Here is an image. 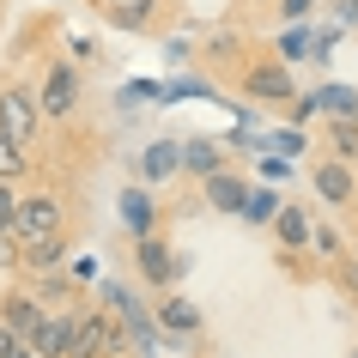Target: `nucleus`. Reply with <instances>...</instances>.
Masks as SVG:
<instances>
[{
    "instance_id": "f257e3e1",
    "label": "nucleus",
    "mask_w": 358,
    "mask_h": 358,
    "mask_svg": "<svg viewBox=\"0 0 358 358\" xmlns=\"http://www.w3.org/2000/svg\"><path fill=\"white\" fill-rule=\"evenodd\" d=\"M49 115H43V92L31 79H6L0 85V134H13L19 146H37Z\"/></svg>"
},
{
    "instance_id": "f03ea898",
    "label": "nucleus",
    "mask_w": 358,
    "mask_h": 358,
    "mask_svg": "<svg viewBox=\"0 0 358 358\" xmlns=\"http://www.w3.org/2000/svg\"><path fill=\"white\" fill-rule=\"evenodd\" d=\"M13 231H19V243L67 237V194H61V189H31V194H19V219H13Z\"/></svg>"
},
{
    "instance_id": "7ed1b4c3",
    "label": "nucleus",
    "mask_w": 358,
    "mask_h": 358,
    "mask_svg": "<svg viewBox=\"0 0 358 358\" xmlns=\"http://www.w3.org/2000/svg\"><path fill=\"white\" fill-rule=\"evenodd\" d=\"M237 92L249 97V103H292L298 97V85H292V67H285V55H255L237 67Z\"/></svg>"
},
{
    "instance_id": "20e7f679",
    "label": "nucleus",
    "mask_w": 358,
    "mask_h": 358,
    "mask_svg": "<svg viewBox=\"0 0 358 358\" xmlns=\"http://www.w3.org/2000/svg\"><path fill=\"white\" fill-rule=\"evenodd\" d=\"M115 316L110 303H79V322H73V358H115Z\"/></svg>"
},
{
    "instance_id": "39448f33",
    "label": "nucleus",
    "mask_w": 358,
    "mask_h": 358,
    "mask_svg": "<svg viewBox=\"0 0 358 358\" xmlns=\"http://www.w3.org/2000/svg\"><path fill=\"white\" fill-rule=\"evenodd\" d=\"M134 267H140V280L152 292H170V285L182 280V255L164 243V231H152V237H134Z\"/></svg>"
},
{
    "instance_id": "423d86ee",
    "label": "nucleus",
    "mask_w": 358,
    "mask_h": 358,
    "mask_svg": "<svg viewBox=\"0 0 358 358\" xmlns=\"http://www.w3.org/2000/svg\"><path fill=\"white\" fill-rule=\"evenodd\" d=\"M43 115H49V122H67V115L79 110V67L67 55H55L49 61V67H43Z\"/></svg>"
},
{
    "instance_id": "0eeeda50",
    "label": "nucleus",
    "mask_w": 358,
    "mask_h": 358,
    "mask_svg": "<svg viewBox=\"0 0 358 358\" xmlns=\"http://www.w3.org/2000/svg\"><path fill=\"white\" fill-rule=\"evenodd\" d=\"M310 189H316L322 207H358V176H352L346 158H334V152L310 164Z\"/></svg>"
},
{
    "instance_id": "6e6552de",
    "label": "nucleus",
    "mask_w": 358,
    "mask_h": 358,
    "mask_svg": "<svg viewBox=\"0 0 358 358\" xmlns=\"http://www.w3.org/2000/svg\"><path fill=\"white\" fill-rule=\"evenodd\" d=\"M73 322H79V303L49 310V316H43V328L31 334V346H37L43 358H73Z\"/></svg>"
},
{
    "instance_id": "1a4fd4ad",
    "label": "nucleus",
    "mask_w": 358,
    "mask_h": 358,
    "mask_svg": "<svg viewBox=\"0 0 358 358\" xmlns=\"http://www.w3.org/2000/svg\"><path fill=\"white\" fill-rule=\"evenodd\" d=\"M152 316H158V328H164V334H176V340H201V328H207V322H201V310H194L189 298H176V292H164V298L152 303Z\"/></svg>"
},
{
    "instance_id": "9d476101",
    "label": "nucleus",
    "mask_w": 358,
    "mask_h": 358,
    "mask_svg": "<svg viewBox=\"0 0 358 358\" xmlns=\"http://www.w3.org/2000/svg\"><path fill=\"white\" fill-rule=\"evenodd\" d=\"M201 194H207V207L213 213H237V219H243V201H249V182L243 176H237V170H213L207 182H201Z\"/></svg>"
},
{
    "instance_id": "9b49d317",
    "label": "nucleus",
    "mask_w": 358,
    "mask_h": 358,
    "mask_svg": "<svg viewBox=\"0 0 358 358\" xmlns=\"http://www.w3.org/2000/svg\"><path fill=\"white\" fill-rule=\"evenodd\" d=\"M0 316L13 322V334H19V340H31L43 328V316H49V303H43L37 292H6V298H0Z\"/></svg>"
},
{
    "instance_id": "f8f14e48",
    "label": "nucleus",
    "mask_w": 358,
    "mask_h": 358,
    "mask_svg": "<svg viewBox=\"0 0 358 358\" xmlns=\"http://www.w3.org/2000/svg\"><path fill=\"white\" fill-rule=\"evenodd\" d=\"M182 170H189L194 182H207L213 170H225V140H213V134H194V140H182Z\"/></svg>"
},
{
    "instance_id": "ddd939ff",
    "label": "nucleus",
    "mask_w": 358,
    "mask_h": 358,
    "mask_svg": "<svg viewBox=\"0 0 358 358\" xmlns=\"http://www.w3.org/2000/svg\"><path fill=\"white\" fill-rule=\"evenodd\" d=\"M273 237H280L285 255H303L310 237H316V219H310L303 207H280V213H273Z\"/></svg>"
},
{
    "instance_id": "4468645a",
    "label": "nucleus",
    "mask_w": 358,
    "mask_h": 358,
    "mask_svg": "<svg viewBox=\"0 0 358 358\" xmlns=\"http://www.w3.org/2000/svg\"><path fill=\"white\" fill-rule=\"evenodd\" d=\"M122 231H128V243L158 231V201L146 189H122Z\"/></svg>"
},
{
    "instance_id": "2eb2a0df",
    "label": "nucleus",
    "mask_w": 358,
    "mask_h": 358,
    "mask_svg": "<svg viewBox=\"0 0 358 358\" xmlns=\"http://www.w3.org/2000/svg\"><path fill=\"white\" fill-rule=\"evenodd\" d=\"M176 170H182V140H152L140 152V182H164Z\"/></svg>"
},
{
    "instance_id": "dca6fc26",
    "label": "nucleus",
    "mask_w": 358,
    "mask_h": 358,
    "mask_svg": "<svg viewBox=\"0 0 358 358\" xmlns=\"http://www.w3.org/2000/svg\"><path fill=\"white\" fill-rule=\"evenodd\" d=\"M322 146L334 152V158H346V164H358V115H328Z\"/></svg>"
},
{
    "instance_id": "f3484780",
    "label": "nucleus",
    "mask_w": 358,
    "mask_h": 358,
    "mask_svg": "<svg viewBox=\"0 0 358 358\" xmlns=\"http://www.w3.org/2000/svg\"><path fill=\"white\" fill-rule=\"evenodd\" d=\"M67 262V237H43V243H24V273H55Z\"/></svg>"
},
{
    "instance_id": "a211bd4d",
    "label": "nucleus",
    "mask_w": 358,
    "mask_h": 358,
    "mask_svg": "<svg viewBox=\"0 0 358 358\" xmlns=\"http://www.w3.org/2000/svg\"><path fill=\"white\" fill-rule=\"evenodd\" d=\"M24 176H31V146L0 134V182H24Z\"/></svg>"
},
{
    "instance_id": "6ab92c4d",
    "label": "nucleus",
    "mask_w": 358,
    "mask_h": 358,
    "mask_svg": "<svg viewBox=\"0 0 358 358\" xmlns=\"http://www.w3.org/2000/svg\"><path fill=\"white\" fill-rule=\"evenodd\" d=\"M280 207H285V201H280L273 189H249V201H243V219H249V225H273V213H280Z\"/></svg>"
},
{
    "instance_id": "aec40b11",
    "label": "nucleus",
    "mask_w": 358,
    "mask_h": 358,
    "mask_svg": "<svg viewBox=\"0 0 358 358\" xmlns=\"http://www.w3.org/2000/svg\"><path fill=\"white\" fill-rule=\"evenodd\" d=\"M310 249H316L322 262H340V255H346V237H340L328 219H316V237H310Z\"/></svg>"
},
{
    "instance_id": "412c9836",
    "label": "nucleus",
    "mask_w": 358,
    "mask_h": 358,
    "mask_svg": "<svg viewBox=\"0 0 358 358\" xmlns=\"http://www.w3.org/2000/svg\"><path fill=\"white\" fill-rule=\"evenodd\" d=\"M146 13H152L146 0H134V6L122 0V6H110V24H122V31H146Z\"/></svg>"
},
{
    "instance_id": "4be33fe9",
    "label": "nucleus",
    "mask_w": 358,
    "mask_h": 358,
    "mask_svg": "<svg viewBox=\"0 0 358 358\" xmlns=\"http://www.w3.org/2000/svg\"><path fill=\"white\" fill-rule=\"evenodd\" d=\"M24 267V243H19V231H0V273H19Z\"/></svg>"
},
{
    "instance_id": "5701e85b",
    "label": "nucleus",
    "mask_w": 358,
    "mask_h": 358,
    "mask_svg": "<svg viewBox=\"0 0 358 358\" xmlns=\"http://www.w3.org/2000/svg\"><path fill=\"white\" fill-rule=\"evenodd\" d=\"M334 267V280H340V292H346V298L358 303V255H340V262H328Z\"/></svg>"
},
{
    "instance_id": "b1692460",
    "label": "nucleus",
    "mask_w": 358,
    "mask_h": 358,
    "mask_svg": "<svg viewBox=\"0 0 358 358\" xmlns=\"http://www.w3.org/2000/svg\"><path fill=\"white\" fill-rule=\"evenodd\" d=\"M19 219V182H0V231H13Z\"/></svg>"
},
{
    "instance_id": "393cba45",
    "label": "nucleus",
    "mask_w": 358,
    "mask_h": 358,
    "mask_svg": "<svg viewBox=\"0 0 358 358\" xmlns=\"http://www.w3.org/2000/svg\"><path fill=\"white\" fill-rule=\"evenodd\" d=\"M273 6H280V19H285V24H303V19L322 6V0H273Z\"/></svg>"
},
{
    "instance_id": "a878e982",
    "label": "nucleus",
    "mask_w": 358,
    "mask_h": 358,
    "mask_svg": "<svg viewBox=\"0 0 358 358\" xmlns=\"http://www.w3.org/2000/svg\"><path fill=\"white\" fill-rule=\"evenodd\" d=\"M310 43H316V37H310V31H303V24H292V31H285V43H280V55L292 61V55H303V49H310Z\"/></svg>"
},
{
    "instance_id": "bb28decb",
    "label": "nucleus",
    "mask_w": 358,
    "mask_h": 358,
    "mask_svg": "<svg viewBox=\"0 0 358 358\" xmlns=\"http://www.w3.org/2000/svg\"><path fill=\"white\" fill-rule=\"evenodd\" d=\"M207 55H213V61H237V55H243V43H237V37H213ZM237 67H243V61H237Z\"/></svg>"
},
{
    "instance_id": "cd10ccee",
    "label": "nucleus",
    "mask_w": 358,
    "mask_h": 358,
    "mask_svg": "<svg viewBox=\"0 0 358 358\" xmlns=\"http://www.w3.org/2000/svg\"><path fill=\"white\" fill-rule=\"evenodd\" d=\"M67 273H73V280H79V285H85V280H97V267H92V262H85V255H73V262H67Z\"/></svg>"
},
{
    "instance_id": "c85d7f7f",
    "label": "nucleus",
    "mask_w": 358,
    "mask_h": 358,
    "mask_svg": "<svg viewBox=\"0 0 358 358\" xmlns=\"http://www.w3.org/2000/svg\"><path fill=\"white\" fill-rule=\"evenodd\" d=\"M13 346H19V334H13V322H6V316H0V358H6V352H13Z\"/></svg>"
},
{
    "instance_id": "c756f323",
    "label": "nucleus",
    "mask_w": 358,
    "mask_h": 358,
    "mask_svg": "<svg viewBox=\"0 0 358 358\" xmlns=\"http://www.w3.org/2000/svg\"><path fill=\"white\" fill-rule=\"evenodd\" d=\"M6 358H43V352H37V346H31V340H19V346H13V352H6Z\"/></svg>"
},
{
    "instance_id": "7c9ffc66",
    "label": "nucleus",
    "mask_w": 358,
    "mask_h": 358,
    "mask_svg": "<svg viewBox=\"0 0 358 358\" xmlns=\"http://www.w3.org/2000/svg\"><path fill=\"white\" fill-rule=\"evenodd\" d=\"M340 19H358V0H340Z\"/></svg>"
},
{
    "instance_id": "2f4dec72",
    "label": "nucleus",
    "mask_w": 358,
    "mask_h": 358,
    "mask_svg": "<svg viewBox=\"0 0 358 358\" xmlns=\"http://www.w3.org/2000/svg\"><path fill=\"white\" fill-rule=\"evenodd\" d=\"M352 358H358V346H352Z\"/></svg>"
},
{
    "instance_id": "473e14b6",
    "label": "nucleus",
    "mask_w": 358,
    "mask_h": 358,
    "mask_svg": "<svg viewBox=\"0 0 358 358\" xmlns=\"http://www.w3.org/2000/svg\"><path fill=\"white\" fill-rule=\"evenodd\" d=\"M352 176H358V164H352Z\"/></svg>"
}]
</instances>
